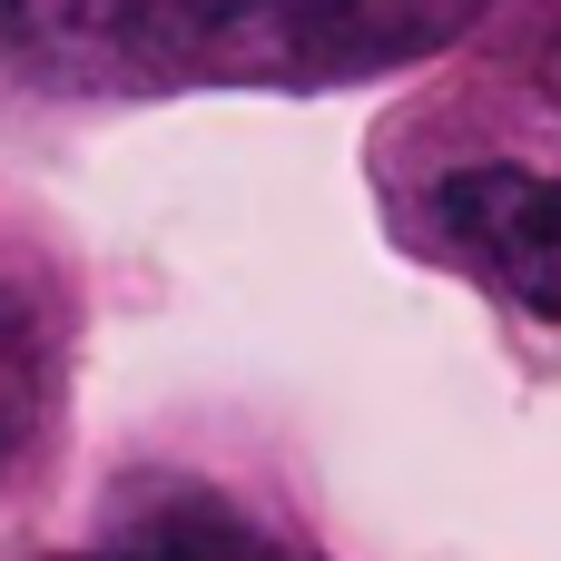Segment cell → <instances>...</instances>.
I'll list each match as a JSON object with an SVG mask.
<instances>
[{
  "mask_svg": "<svg viewBox=\"0 0 561 561\" xmlns=\"http://www.w3.org/2000/svg\"><path fill=\"white\" fill-rule=\"evenodd\" d=\"M473 0H0V39L79 89L375 79L444 49Z\"/></svg>",
  "mask_w": 561,
  "mask_h": 561,
  "instance_id": "obj_1",
  "label": "cell"
},
{
  "mask_svg": "<svg viewBox=\"0 0 561 561\" xmlns=\"http://www.w3.org/2000/svg\"><path fill=\"white\" fill-rule=\"evenodd\" d=\"M434 227L454 256H473L503 296H523L533 316H561V178L542 168H454L434 187Z\"/></svg>",
  "mask_w": 561,
  "mask_h": 561,
  "instance_id": "obj_2",
  "label": "cell"
},
{
  "mask_svg": "<svg viewBox=\"0 0 561 561\" xmlns=\"http://www.w3.org/2000/svg\"><path fill=\"white\" fill-rule=\"evenodd\" d=\"M108 561H286L237 503H217V493H148L118 533H108Z\"/></svg>",
  "mask_w": 561,
  "mask_h": 561,
  "instance_id": "obj_3",
  "label": "cell"
},
{
  "mask_svg": "<svg viewBox=\"0 0 561 561\" xmlns=\"http://www.w3.org/2000/svg\"><path fill=\"white\" fill-rule=\"evenodd\" d=\"M30 394H39V345H30V306L0 286V454L30 434Z\"/></svg>",
  "mask_w": 561,
  "mask_h": 561,
  "instance_id": "obj_4",
  "label": "cell"
}]
</instances>
